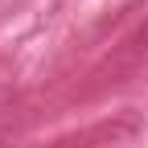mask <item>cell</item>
Here are the masks:
<instances>
[]
</instances>
